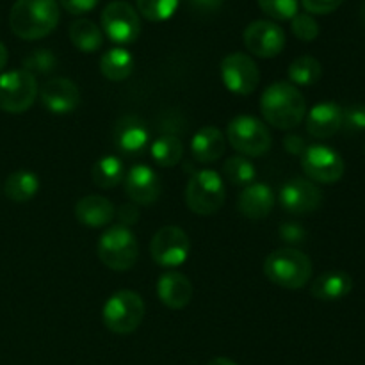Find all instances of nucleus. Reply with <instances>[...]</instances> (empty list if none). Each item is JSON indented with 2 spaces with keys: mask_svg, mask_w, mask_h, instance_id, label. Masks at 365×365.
Segmentation results:
<instances>
[{
  "mask_svg": "<svg viewBox=\"0 0 365 365\" xmlns=\"http://www.w3.org/2000/svg\"><path fill=\"white\" fill-rule=\"evenodd\" d=\"M227 141L245 157H262L271 148V134L255 116L239 114L228 123Z\"/></svg>",
  "mask_w": 365,
  "mask_h": 365,
  "instance_id": "obj_7",
  "label": "nucleus"
},
{
  "mask_svg": "<svg viewBox=\"0 0 365 365\" xmlns=\"http://www.w3.org/2000/svg\"><path fill=\"white\" fill-rule=\"evenodd\" d=\"M227 200L223 177L216 170H200L192 173L185 187V203L198 216H212Z\"/></svg>",
  "mask_w": 365,
  "mask_h": 365,
  "instance_id": "obj_4",
  "label": "nucleus"
},
{
  "mask_svg": "<svg viewBox=\"0 0 365 365\" xmlns=\"http://www.w3.org/2000/svg\"><path fill=\"white\" fill-rule=\"evenodd\" d=\"M68 34H70V41L73 43L75 48L81 50V52H96V50L102 48L103 45L102 29L96 24H93L91 20H86V18L75 20L73 24L70 25Z\"/></svg>",
  "mask_w": 365,
  "mask_h": 365,
  "instance_id": "obj_26",
  "label": "nucleus"
},
{
  "mask_svg": "<svg viewBox=\"0 0 365 365\" xmlns=\"http://www.w3.org/2000/svg\"><path fill=\"white\" fill-rule=\"evenodd\" d=\"M38 93V81L24 68L0 73V110L4 113H25L34 106Z\"/></svg>",
  "mask_w": 365,
  "mask_h": 365,
  "instance_id": "obj_8",
  "label": "nucleus"
},
{
  "mask_svg": "<svg viewBox=\"0 0 365 365\" xmlns=\"http://www.w3.org/2000/svg\"><path fill=\"white\" fill-rule=\"evenodd\" d=\"M191 280L180 271H166L157 280V296L160 303L171 310H180L192 299Z\"/></svg>",
  "mask_w": 365,
  "mask_h": 365,
  "instance_id": "obj_18",
  "label": "nucleus"
},
{
  "mask_svg": "<svg viewBox=\"0 0 365 365\" xmlns=\"http://www.w3.org/2000/svg\"><path fill=\"white\" fill-rule=\"evenodd\" d=\"M114 146L125 157H138L145 153L150 145L148 125L134 114L120 118L114 125Z\"/></svg>",
  "mask_w": 365,
  "mask_h": 365,
  "instance_id": "obj_16",
  "label": "nucleus"
},
{
  "mask_svg": "<svg viewBox=\"0 0 365 365\" xmlns=\"http://www.w3.org/2000/svg\"><path fill=\"white\" fill-rule=\"evenodd\" d=\"M364 18H365V7H364Z\"/></svg>",
  "mask_w": 365,
  "mask_h": 365,
  "instance_id": "obj_44",
  "label": "nucleus"
},
{
  "mask_svg": "<svg viewBox=\"0 0 365 365\" xmlns=\"http://www.w3.org/2000/svg\"><path fill=\"white\" fill-rule=\"evenodd\" d=\"M227 139L217 127H202L191 139V153L198 163H216L225 155Z\"/></svg>",
  "mask_w": 365,
  "mask_h": 365,
  "instance_id": "obj_22",
  "label": "nucleus"
},
{
  "mask_svg": "<svg viewBox=\"0 0 365 365\" xmlns=\"http://www.w3.org/2000/svg\"><path fill=\"white\" fill-rule=\"evenodd\" d=\"M260 113L271 127L291 130L305 120L307 102L291 82H273L260 96Z\"/></svg>",
  "mask_w": 365,
  "mask_h": 365,
  "instance_id": "obj_1",
  "label": "nucleus"
},
{
  "mask_svg": "<svg viewBox=\"0 0 365 365\" xmlns=\"http://www.w3.org/2000/svg\"><path fill=\"white\" fill-rule=\"evenodd\" d=\"M91 178L100 189H113L125 178V164L120 157L106 155L93 164Z\"/></svg>",
  "mask_w": 365,
  "mask_h": 365,
  "instance_id": "obj_27",
  "label": "nucleus"
},
{
  "mask_svg": "<svg viewBox=\"0 0 365 365\" xmlns=\"http://www.w3.org/2000/svg\"><path fill=\"white\" fill-rule=\"evenodd\" d=\"M150 153L157 166L160 168H173L184 157V145L177 135L164 134L159 135L150 146Z\"/></svg>",
  "mask_w": 365,
  "mask_h": 365,
  "instance_id": "obj_28",
  "label": "nucleus"
},
{
  "mask_svg": "<svg viewBox=\"0 0 365 365\" xmlns=\"http://www.w3.org/2000/svg\"><path fill=\"white\" fill-rule=\"evenodd\" d=\"M191 241L180 227H163L155 232L150 242V255L160 267L175 269L187 260Z\"/></svg>",
  "mask_w": 365,
  "mask_h": 365,
  "instance_id": "obj_10",
  "label": "nucleus"
},
{
  "mask_svg": "<svg viewBox=\"0 0 365 365\" xmlns=\"http://www.w3.org/2000/svg\"><path fill=\"white\" fill-rule=\"evenodd\" d=\"M278 203L291 216H309L323 203V192L309 178H291L282 185Z\"/></svg>",
  "mask_w": 365,
  "mask_h": 365,
  "instance_id": "obj_13",
  "label": "nucleus"
},
{
  "mask_svg": "<svg viewBox=\"0 0 365 365\" xmlns=\"http://www.w3.org/2000/svg\"><path fill=\"white\" fill-rule=\"evenodd\" d=\"M323 75V66L312 56H302L289 66V81L292 86H314Z\"/></svg>",
  "mask_w": 365,
  "mask_h": 365,
  "instance_id": "obj_29",
  "label": "nucleus"
},
{
  "mask_svg": "<svg viewBox=\"0 0 365 365\" xmlns=\"http://www.w3.org/2000/svg\"><path fill=\"white\" fill-rule=\"evenodd\" d=\"M292 34L299 39V41L310 43L319 36V25L314 20L312 14L309 13H298L291 20Z\"/></svg>",
  "mask_w": 365,
  "mask_h": 365,
  "instance_id": "obj_34",
  "label": "nucleus"
},
{
  "mask_svg": "<svg viewBox=\"0 0 365 365\" xmlns=\"http://www.w3.org/2000/svg\"><path fill=\"white\" fill-rule=\"evenodd\" d=\"M57 68V57L56 53L50 52L46 48L34 50V52L29 53L24 59V70L29 71L34 77H45L50 75Z\"/></svg>",
  "mask_w": 365,
  "mask_h": 365,
  "instance_id": "obj_32",
  "label": "nucleus"
},
{
  "mask_svg": "<svg viewBox=\"0 0 365 365\" xmlns=\"http://www.w3.org/2000/svg\"><path fill=\"white\" fill-rule=\"evenodd\" d=\"M274 203H277V196L273 189L262 182H253L246 185L239 195L237 209L248 220H264L273 212Z\"/></svg>",
  "mask_w": 365,
  "mask_h": 365,
  "instance_id": "obj_19",
  "label": "nucleus"
},
{
  "mask_svg": "<svg viewBox=\"0 0 365 365\" xmlns=\"http://www.w3.org/2000/svg\"><path fill=\"white\" fill-rule=\"evenodd\" d=\"M75 216L81 225L88 228H102L110 225L116 216V209L107 198L98 195L84 196L75 205Z\"/></svg>",
  "mask_w": 365,
  "mask_h": 365,
  "instance_id": "obj_21",
  "label": "nucleus"
},
{
  "mask_svg": "<svg viewBox=\"0 0 365 365\" xmlns=\"http://www.w3.org/2000/svg\"><path fill=\"white\" fill-rule=\"evenodd\" d=\"M221 81L234 95L248 96L260 82V71L255 61L242 52L228 53L221 61Z\"/></svg>",
  "mask_w": 365,
  "mask_h": 365,
  "instance_id": "obj_12",
  "label": "nucleus"
},
{
  "mask_svg": "<svg viewBox=\"0 0 365 365\" xmlns=\"http://www.w3.org/2000/svg\"><path fill=\"white\" fill-rule=\"evenodd\" d=\"M259 6L273 20L287 21L298 14L299 0H259Z\"/></svg>",
  "mask_w": 365,
  "mask_h": 365,
  "instance_id": "obj_33",
  "label": "nucleus"
},
{
  "mask_svg": "<svg viewBox=\"0 0 365 365\" xmlns=\"http://www.w3.org/2000/svg\"><path fill=\"white\" fill-rule=\"evenodd\" d=\"M302 168L309 180L335 184L344 177L346 164L337 150L327 145H310L302 155Z\"/></svg>",
  "mask_w": 365,
  "mask_h": 365,
  "instance_id": "obj_11",
  "label": "nucleus"
},
{
  "mask_svg": "<svg viewBox=\"0 0 365 365\" xmlns=\"http://www.w3.org/2000/svg\"><path fill=\"white\" fill-rule=\"evenodd\" d=\"M284 146H285V150H287L289 153H291V155H299L302 157L303 155V152H305L307 150V143L303 141V138H299V135H287V138L284 139Z\"/></svg>",
  "mask_w": 365,
  "mask_h": 365,
  "instance_id": "obj_40",
  "label": "nucleus"
},
{
  "mask_svg": "<svg viewBox=\"0 0 365 365\" xmlns=\"http://www.w3.org/2000/svg\"><path fill=\"white\" fill-rule=\"evenodd\" d=\"M146 307L141 296L134 291H118L106 302L102 319L107 330L118 335H128L138 330L145 317Z\"/></svg>",
  "mask_w": 365,
  "mask_h": 365,
  "instance_id": "obj_6",
  "label": "nucleus"
},
{
  "mask_svg": "<svg viewBox=\"0 0 365 365\" xmlns=\"http://www.w3.org/2000/svg\"><path fill=\"white\" fill-rule=\"evenodd\" d=\"M278 234H280L282 241L289 246H299V245H303L307 239L305 228H303V225H299V223L280 225V230H278Z\"/></svg>",
  "mask_w": 365,
  "mask_h": 365,
  "instance_id": "obj_36",
  "label": "nucleus"
},
{
  "mask_svg": "<svg viewBox=\"0 0 365 365\" xmlns=\"http://www.w3.org/2000/svg\"><path fill=\"white\" fill-rule=\"evenodd\" d=\"M114 217H118V220H120V223L118 225H123V227H132V225L138 223L139 210L134 203H125V205H121L120 209H118L116 216Z\"/></svg>",
  "mask_w": 365,
  "mask_h": 365,
  "instance_id": "obj_39",
  "label": "nucleus"
},
{
  "mask_svg": "<svg viewBox=\"0 0 365 365\" xmlns=\"http://www.w3.org/2000/svg\"><path fill=\"white\" fill-rule=\"evenodd\" d=\"M39 100L48 113L64 116L71 114L81 103V91L70 78L53 77L39 89Z\"/></svg>",
  "mask_w": 365,
  "mask_h": 365,
  "instance_id": "obj_15",
  "label": "nucleus"
},
{
  "mask_svg": "<svg viewBox=\"0 0 365 365\" xmlns=\"http://www.w3.org/2000/svg\"><path fill=\"white\" fill-rule=\"evenodd\" d=\"M98 259L113 271H128L138 262L139 245L134 232L123 225H113L107 228L98 241Z\"/></svg>",
  "mask_w": 365,
  "mask_h": 365,
  "instance_id": "obj_5",
  "label": "nucleus"
},
{
  "mask_svg": "<svg viewBox=\"0 0 365 365\" xmlns=\"http://www.w3.org/2000/svg\"><path fill=\"white\" fill-rule=\"evenodd\" d=\"M342 128L349 134L365 130V106L364 103H353L342 109Z\"/></svg>",
  "mask_w": 365,
  "mask_h": 365,
  "instance_id": "obj_35",
  "label": "nucleus"
},
{
  "mask_svg": "<svg viewBox=\"0 0 365 365\" xmlns=\"http://www.w3.org/2000/svg\"><path fill=\"white\" fill-rule=\"evenodd\" d=\"M353 289V278L341 269H331L317 277L310 285V294L319 302H339Z\"/></svg>",
  "mask_w": 365,
  "mask_h": 365,
  "instance_id": "obj_23",
  "label": "nucleus"
},
{
  "mask_svg": "<svg viewBox=\"0 0 365 365\" xmlns=\"http://www.w3.org/2000/svg\"><path fill=\"white\" fill-rule=\"evenodd\" d=\"M307 130L316 139H328L342 130V107L335 102H321L307 114Z\"/></svg>",
  "mask_w": 365,
  "mask_h": 365,
  "instance_id": "obj_20",
  "label": "nucleus"
},
{
  "mask_svg": "<svg viewBox=\"0 0 365 365\" xmlns=\"http://www.w3.org/2000/svg\"><path fill=\"white\" fill-rule=\"evenodd\" d=\"M207 365H237V364H235L234 360L227 359V356H217V359L210 360V362Z\"/></svg>",
  "mask_w": 365,
  "mask_h": 365,
  "instance_id": "obj_42",
  "label": "nucleus"
},
{
  "mask_svg": "<svg viewBox=\"0 0 365 365\" xmlns=\"http://www.w3.org/2000/svg\"><path fill=\"white\" fill-rule=\"evenodd\" d=\"M125 192L128 198L139 205H152L159 200L163 185L157 171L146 164H135L125 173Z\"/></svg>",
  "mask_w": 365,
  "mask_h": 365,
  "instance_id": "obj_17",
  "label": "nucleus"
},
{
  "mask_svg": "<svg viewBox=\"0 0 365 365\" xmlns=\"http://www.w3.org/2000/svg\"><path fill=\"white\" fill-rule=\"evenodd\" d=\"M138 11L150 21H166L177 13L180 0H135Z\"/></svg>",
  "mask_w": 365,
  "mask_h": 365,
  "instance_id": "obj_31",
  "label": "nucleus"
},
{
  "mask_svg": "<svg viewBox=\"0 0 365 365\" xmlns=\"http://www.w3.org/2000/svg\"><path fill=\"white\" fill-rule=\"evenodd\" d=\"M264 274L278 287L303 289L312 277V262L303 252L296 248H280L264 260Z\"/></svg>",
  "mask_w": 365,
  "mask_h": 365,
  "instance_id": "obj_3",
  "label": "nucleus"
},
{
  "mask_svg": "<svg viewBox=\"0 0 365 365\" xmlns=\"http://www.w3.org/2000/svg\"><path fill=\"white\" fill-rule=\"evenodd\" d=\"M6 64H7V48L0 43V73H2V70L6 68Z\"/></svg>",
  "mask_w": 365,
  "mask_h": 365,
  "instance_id": "obj_43",
  "label": "nucleus"
},
{
  "mask_svg": "<svg viewBox=\"0 0 365 365\" xmlns=\"http://www.w3.org/2000/svg\"><path fill=\"white\" fill-rule=\"evenodd\" d=\"M57 0H16L9 13L11 31L25 41L46 38L59 24Z\"/></svg>",
  "mask_w": 365,
  "mask_h": 365,
  "instance_id": "obj_2",
  "label": "nucleus"
},
{
  "mask_svg": "<svg viewBox=\"0 0 365 365\" xmlns=\"http://www.w3.org/2000/svg\"><path fill=\"white\" fill-rule=\"evenodd\" d=\"M342 2H344V0H302L303 7H305L310 14L334 13L335 9H339V6H341Z\"/></svg>",
  "mask_w": 365,
  "mask_h": 365,
  "instance_id": "obj_37",
  "label": "nucleus"
},
{
  "mask_svg": "<svg viewBox=\"0 0 365 365\" xmlns=\"http://www.w3.org/2000/svg\"><path fill=\"white\" fill-rule=\"evenodd\" d=\"M134 57L123 46H114L107 50L100 59V71L110 82H123L134 71Z\"/></svg>",
  "mask_w": 365,
  "mask_h": 365,
  "instance_id": "obj_24",
  "label": "nucleus"
},
{
  "mask_svg": "<svg viewBox=\"0 0 365 365\" xmlns=\"http://www.w3.org/2000/svg\"><path fill=\"white\" fill-rule=\"evenodd\" d=\"M102 32L116 45H130L141 34L138 9L125 0H113L102 11Z\"/></svg>",
  "mask_w": 365,
  "mask_h": 365,
  "instance_id": "obj_9",
  "label": "nucleus"
},
{
  "mask_svg": "<svg viewBox=\"0 0 365 365\" xmlns=\"http://www.w3.org/2000/svg\"><path fill=\"white\" fill-rule=\"evenodd\" d=\"M100 0H59L61 6L70 14H84L96 7Z\"/></svg>",
  "mask_w": 365,
  "mask_h": 365,
  "instance_id": "obj_38",
  "label": "nucleus"
},
{
  "mask_svg": "<svg viewBox=\"0 0 365 365\" xmlns=\"http://www.w3.org/2000/svg\"><path fill=\"white\" fill-rule=\"evenodd\" d=\"M223 177L237 187H246L257 178V168L245 155H230L223 164Z\"/></svg>",
  "mask_w": 365,
  "mask_h": 365,
  "instance_id": "obj_30",
  "label": "nucleus"
},
{
  "mask_svg": "<svg viewBox=\"0 0 365 365\" xmlns=\"http://www.w3.org/2000/svg\"><path fill=\"white\" fill-rule=\"evenodd\" d=\"M242 39H245V45L250 50V53L262 57V59L280 56L282 50L285 48V32L274 21H252L246 27Z\"/></svg>",
  "mask_w": 365,
  "mask_h": 365,
  "instance_id": "obj_14",
  "label": "nucleus"
},
{
  "mask_svg": "<svg viewBox=\"0 0 365 365\" xmlns=\"http://www.w3.org/2000/svg\"><path fill=\"white\" fill-rule=\"evenodd\" d=\"M195 9L203 11V13H214L223 6V0H187Z\"/></svg>",
  "mask_w": 365,
  "mask_h": 365,
  "instance_id": "obj_41",
  "label": "nucleus"
},
{
  "mask_svg": "<svg viewBox=\"0 0 365 365\" xmlns=\"http://www.w3.org/2000/svg\"><path fill=\"white\" fill-rule=\"evenodd\" d=\"M39 177L34 171L29 170H18L7 177L6 184H4V195L16 203L31 202L36 195L39 192Z\"/></svg>",
  "mask_w": 365,
  "mask_h": 365,
  "instance_id": "obj_25",
  "label": "nucleus"
}]
</instances>
